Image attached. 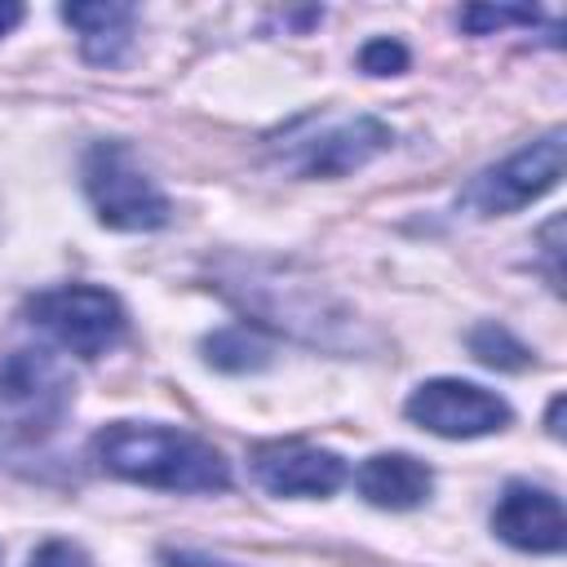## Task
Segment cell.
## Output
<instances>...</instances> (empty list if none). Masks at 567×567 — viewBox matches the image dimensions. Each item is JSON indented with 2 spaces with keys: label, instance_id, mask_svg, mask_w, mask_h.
<instances>
[{
  "label": "cell",
  "instance_id": "obj_16",
  "mask_svg": "<svg viewBox=\"0 0 567 567\" xmlns=\"http://www.w3.org/2000/svg\"><path fill=\"white\" fill-rule=\"evenodd\" d=\"M359 66L368 75H399V71H408V49L399 40H390V35H377V40L363 44Z\"/></svg>",
  "mask_w": 567,
  "mask_h": 567
},
{
  "label": "cell",
  "instance_id": "obj_4",
  "mask_svg": "<svg viewBox=\"0 0 567 567\" xmlns=\"http://www.w3.org/2000/svg\"><path fill=\"white\" fill-rule=\"evenodd\" d=\"M75 394L71 372L49 350L0 354V439L35 443L58 430Z\"/></svg>",
  "mask_w": 567,
  "mask_h": 567
},
{
  "label": "cell",
  "instance_id": "obj_5",
  "mask_svg": "<svg viewBox=\"0 0 567 567\" xmlns=\"http://www.w3.org/2000/svg\"><path fill=\"white\" fill-rule=\"evenodd\" d=\"M226 292L248 315H257L261 323L284 328V332H292L301 341H315V346H341L337 332L354 328V315L337 297H328L319 284H297V279L261 275V270L248 266V279H230Z\"/></svg>",
  "mask_w": 567,
  "mask_h": 567
},
{
  "label": "cell",
  "instance_id": "obj_2",
  "mask_svg": "<svg viewBox=\"0 0 567 567\" xmlns=\"http://www.w3.org/2000/svg\"><path fill=\"white\" fill-rule=\"evenodd\" d=\"M394 146V128L377 115H301L270 137V155L288 177H346Z\"/></svg>",
  "mask_w": 567,
  "mask_h": 567
},
{
  "label": "cell",
  "instance_id": "obj_10",
  "mask_svg": "<svg viewBox=\"0 0 567 567\" xmlns=\"http://www.w3.org/2000/svg\"><path fill=\"white\" fill-rule=\"evenodd\" d=\"M492 532L523 549V554H558L567 540V523H563V505L549 487L536 483H509L496 496L492 509Z\"/></svg>",
  "mask_w": 567,
  "mask_h": 567
},
{
  "label": "cell",
  "instance_id": "obj_20",
  "mask_svg": "<svg viewBox=\"0 0 567 567\" xmlns=\"http://www.w3.org/2000/svg\"><path fill=\"white\" fill-rule=\"evenodd\" d=\"M558 416H563V394H558V399L549 403V434H554V439L563 434V425H558Z\"/></svg>",
  "mask_w": 567,
  "mask_h": 567
},
{
  "label": "cell",
  "instance_id": "obj_8",
  "mask_svg": "<svg viewBox=\"0 0 567 567\" xmlns=\"http://www.w3.org/2000/svg\"><path fill=\"white\" fill-rule=\"evenodd\" d=\"M408 421H416L421 430L439 434V439H483L509 425V403L496 390H483L474 381L461 377H434L421 381L408 403H403Z\"/></svg>",
  "mask_w": 567,
  "mask_h": 567
},
{
  "label": "cell",
  "instance_id": "obj_1",
  "mask_svg": "<svg viewBox=\"0 0 567 567\" xmlns=\"http://www.w3.org/2000/svg\"><path fill=\"white\" fill-rule=\"evenodd\" d=\"M93 461L124 483H142L159 492H226L230 487V465L208 439L159 425V421L102 425L93 434Z\"/></svg>",
  "mask_w": 567,
  "mask_h": 567
},
{
  "label": "cell",
  "instance_id": "obj_12",
  "mask_svg": "<svg viewBox=\"0 0 567 567\" xmlns=\"http://www.w3.org/2000/svg\"><path fill=\"white\" fill-rule=\"evenodd\" d=\"M62 22L75 27L84 62H93V66H120L124 53H128V44H133L137 9L133 4H115V0L62 4Z\"/></svg>",
  "mask_w": 567,
  "mask_h": 567
},
{
  "label": "cell",
  "instance_id": "obj_15",
  "mask_svg": "<svg viewBox=\"0 0 567 567\" xmlns=\"http://www.w3.org/2000/svg\"><path fill=\"white\" fill-rule=\"evenodd\" d=\"M540 9H514V4H470L461 13V27L470 35H492L501 27H536Z\"/></svg>",
  "mask_w": 567,
  "mask_h": 567
},
{
  "label": "cell",
  "instance_id": "obj_11",
  "mask_svg": "<svg viewBox=\"0 0 567 567\" xmlns=\"http://www.w3.org/2000/svg\"><path fill=\"white\" fill-rule=\"evenodd\" d=\"M354 487L377 509H416L434 492V474L412 452H377L359 465Z\"/></svg>",
  "mask_w": 567,
  "mask_h": 567
},
{
  "label": "cell",
  "instance_id": "obj_13",
  "mask_svg": "<svg viewBox=\"0 0 567 567\" xmlns=\"http://www.w3.org/2000/svg\"><path fill=\"white\" fill-rule=\"evenodd\" d=\"M204 359L221 372H257V368L270 363V350L244 323H235V328H221V332L204 337Z\"/></svg>",
  "mask_w": 567,
  "mask_h": 567
},
{
  "label": "cell",
  "instance_id": "obj_21",
  "mask_svg": "<svg viewBox=\"0 0 567 567\" xmlns=\"http://www.w3.org/2000/svg\"><path fill=\"white\" fill-rule=\"evenodd\" d=\"M0 567H4V554H0Z\"/></svg>",
  "mask_w": 567,
  "mask_h": 567
},
{
  "label": "cell",
  "instance_id": "obj_7",
  "mask_svg": "<svg viewBox=\"0 0 567 567\" xmlns=\"http://www.w3.org/2000/svg\"><path fill=\"white\" fill-rule=\"evenodd\" d=\"M558 177H563V133H545V137L527 142L523 151H514L509 159L470 177V186L461 190L456 204L478 217L518 213V208L536 204L540 195H549L558 186Z\"/></svg>",
  "mask_w": 567,
  "mask_h": 567
},
{
  "label": "cell",
  "instance_id": "obj_14",
  "mask_svg": "<svg viewBox=\"0 0 567 567\" xmlns=\"http://www.w3.org/2000/svg\"><path fill=\"white\" fill-rule=\"evenodd\" d=\"M470 354L487 368H501V372H523L532 363V350L505 323H478L470 332Z\"/></svg>",
  "mask_w": 567,
  "mask_h": 567
},
{
  "label": "cell",
  "instance_id": "obj_19",
  "mask_svg": "<svg viewBox=\"0 0 567 567\" xmlns=\"http://www.w3.org/2000/svg\"><path fill=\"white\" fill-rule=\"evenodd\" d=\"M168 567H226V563L204 558V554H173V558H168Z\"/></svg>",
  "mask_w": 567,
  "mask_h": 567
},
{
  "label": "cell",
  "instance_id": "obj_9",
  "mask_svg": "<svg viewBox=\"0 0 567 567\" xmlns=\"http://www.w3.org/2000/svg\"><path fill=\"white\" fill-rule=\"evenodd\" d=\"M248 470L261 492L270 496H332L346 483V461L328 447L297 443V439H270L248 452Z\"/></svg>",
  "mask_w": 567,
  "mask_h": 567
},
{
  "label": "cell",
  "instance_id": "obj_18",
  "mask_svg": "<svg viewBox=\"0 0 567 567\" xmlns=\"http://www.w3.org/2000/svg\"><path fill=\"white\" fill-rule=\"evenodd\" d=\"M22 22V4H13V0H0V40L13 31Z\"/></svg>",
  "mask_w": 567,
  "mask_h": 567
},
{
  "label": "cell",
  "instance_id": "obj_6",
  "mask_svg": "<svg viewBox=\"0 0 567 567\" xmlns=\"http://www.w3.org/2000/svg\"><path fill=\"white\" fill-rule=\"evenodd\" d=\"M27 315L40 332H49L62 350L80 359H102L128 328L115 292L93 284H58L27 301Z\"/></svg>",
  "mask_w": 567,
  "mask_h": 567
},
{
  "label": "cell",
  "instance_id": "obj_17",
  "mask_svg": "<svg viewBox=\"0 0 567 567\" xmlns=\"http://www.w3.org/2000/svg\"><path fill=\"white\" fill-rule=\"evenodd\" d=\"M27 567H93V563H89V554H84L80 545H71V540H44V545L31 554Z\"/></svg>",
  "mask_w": 567,
  "mask_h": 567
},
{
  "label": "cell",
  "instance_id": "obj_3",
  "mask_svg": "<svg viewBox=\"0 0 567 567\" xmlns=\"http://www.w3.org/2000/svg\"><path fill=\"white\" fill-rule=\"evenodd\" d=\"M80 177L97 221L111 230H159L173 217L168 195L155 186L128 142H93Z\"/></svg>",
  "mask_w": 567,
  "mask_h": 567
}]
</instances>
